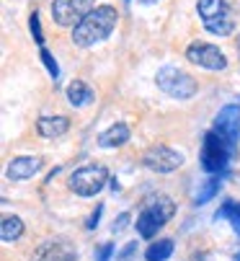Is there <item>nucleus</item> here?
<instances>
[{"instance_id": "nucleus-9", "label": "nucleus", "mask_w": 240, "mask_h": 261, "mask_svg": "<svg viewBox=\"0 0 240 261\" xmlns=\"http://www.w3.org/2000/svg\"><path fill=\"white\" fill-rule=\"evenodd\" d=\"M186 60L199 65V67H207V70H225L227 67L225 55L215 44H207V42H194L186 49Z\"/></svg>"}, {"instance_id": "nucleus-4", "label": "nucleus", "mask_w": 240, "mask_h": 261, "mask_svg": "<svg viewBox=\"0 0 240 261\" xmlns=\"http://www.w3.org/2000/svg\"><path fill=\"white\" fill-rule=\"evenodd\" d=\"M173 212H176V204H173L168 197L152 199V202L140 212V217H137V233H140L142 238H152V236L173 217Z\"/></svg>"}, {"instance_id": "nucleus-7", "label": "nucleus", "mask_w": 240, "mask_h": 261, "mask_svg": "<svg viewBox=\"0 0 240 261\" xmlns=\"http://www.w3.org/2000/svg\"><path fill=\"white\" fill-rule=\"evenodd\" d=\"M93 11V0H55L52 3V18L60 26H77Z\"/></svg>"}, {"instance_id": "nucleus-16", "label": "nucleus", "mask_w": 240, "mask_h": 261, "mask_svg": "<svg viewBox=\"0 0 240 261\" xmlns=\"http://www.w3.org/2000/svg\"><path fill=\"white\" fill-rule=\"evenodd\" d=\"M23 236V222L18 217H3V222H0V238H3V243H13Z\"/></svg>"}, {"instance_id": "nucleus-3", "label": "nucleus", "mask_w": 240, "mask_h": 261, "mask_svg": "<svg viewBox=\"0 0 240 261\" xmlns=\"http://www.w3.org/2000/svg\"><path fill=\"white\" fill-rule=\"evenodd\" d=\"M199 16H202V23L209 34L215 36H227L235 29V16L230 11V6L225 0H199L196 6Z\"/></svg>"}, {"instance_id": "nucleus-27", "label": "nucleus", "mask_w": 240, "mask_h": 261, "mask_svg": "<svg viewBox=\"0 0 240 261\" xmlns=\"http://www.w3.org/2000/svg\"><path fill=\"white\" fill-rule=\"evenodd\" d=\"M237 55H240V36H237Z\"/></svg>"}, {"instance_id": "nucleus-13", "label": "nucleus", "mask_w": 240, "mask_h": 261, "mask_svg": "<svg viewBox=\"0 0 240 261\" xmlns=\"http://www.w3.org/2000/svg\"><path fill=\"white\" fill-rule=\"evenodd\" d=\"M36 129L42 137L47 140H55V137H62L67 129H70V122L65 117H42L36 122Z\"/></svg>"}, {"instance_id": "nucleus-19", "label": "nucleus", "mask_w": 240, "mask_h": 261, "mask_svg": "<svg viewBox=\"0 0 240 261\" xmlns=\"http://www.w3.org/2000/svg\"><path fill=\"white\" fill-rule=\"evenodd\" d=\"M217 192H220V178H209V181H204V186L196 192V204H207Z\"/></svg>"}, {"instance_id": "nucleus-6", "label": "nucleus", "mask_w": 240, "mask_h": 261, "mask_svg": "<svg viewBox=\"0 0 240 261\" xmlns=\"http://www.w3.org/2000/svg\"><path fill=\"white\" fill-rule=\"evenodd\" d=\"M109 181V171L103 166H86V168H77L70 176V189L80 197H96Z\"/></svg>"}, {"instance_id": "nucleus-21", "label": "nucleus", "mask_w": 240, "mask_h": 261, "mask_svg": "<svg viewBox=\"0 0 240 261\" xmlns=\"http://www.w3.org/2000/svg\"><path fill=\"white\" fill-rule=\"evenodd\" d=\"M29 26H31V34H34L36 44H44V34H42V26H39V13H36V11L31 13V21H29Z\"/></svg>"}, {"instance_id": "nucleus-17", "label": "nucleus", "mask_w": 240, "mask_h": 261, "mask_svg": "<svg viewBox=\"0 0 240 261\" xmlns=\"http://www.w3.org/2000/svg\"><path fill=\"white\" fill-rule=\"evenodd\" d=\"M171 253H173V241H171V238H163V241H157V243H152V246L147 248L145 258H147V261H166Z\"/></svg>"}, {"instance_id": "nucleus-8", "label": "nucleus", "mask_w": 240, "mask_h": 261, "mask_svg": "<svg viewBox=\"0 0 240 261\" xmlns=\"http://www.w3.org/2000/svg\"><path fill=\"white\" fill-rule=\"evenodd\" d=\"M142 163H145L150 171L171 173V171H176V168L183 163V155L176 153V150H171V147H166V145H152V147H147V150H145Z\"/></svg>"}, {"instance_id": "nucleus-28", "label": "nucleus", "mask_w": 240, "mask_h": 261, "mask_svg": "<svg viewBox=\"0 0 240 261\" xmlns=\"http://www.w3.org/2000/svg\"><path fill=\"white\" fill-rule=\"evenodd\" d=\"M235 261H240V253H237V258H235Z\"/></svg>"}, {"instance_id": "nucleus-18", "label": "nucleus", "mask_w": 240, "mask_h": 261, "mask_svg": "<svg viewBox=\"0 0 240 261\" xmlns=\"http://www.w3.org/2000/svg\"><path fill=\"white\" fill-rule=\"evenodd\" d=\"M215 217H217V220H230L232 228H235V233H240V204H237V202H225V204L217 210Z\"/></svg>"}, {"instance_id": "nucleus-5", "label": "nucleus", "mask_w": 240, "mask_h": 261, "mask_svg": "<svg viewBox=\"0 0 240 261\" xmlns=\"http://www.w3.org/2000/svg\"><path fill=\"white\" fill-rule=\"evenodd\" d=\"M155 83H157L160 91L168 93L171 98H191L196 93V81L189 75V72L178 70V67H163V70H157Z\"/></svg>"}, {"instance_id": "nucleus-10", "label": "nucleus", "mask_w": 240, "mask_h": 261, "mask_svg": "<svg viewBox=\"0 0 240 261\" xmlns=\"http://www.w3.org/2000/svg\"><path fill=\"white\" fill-rule=\"evenodd\" d=\"M215 132L225 135L227 140H232L235 145L240 142V106L230 103L225 109H220V114L215 119Z\"/></svg>"}, {"instance_id": "nucleus-1", "label": "nucleus", "mask_w": 240, "mask_h": 261, "mask_svg": "<svg viewBox=\"0 0 240 261\" xmlns=\"http://www.w3.org/2000/svg\"><path fill=\"white\" fill-rule=\"evenodd\" d=\"M116 26V11L111 6H98L93 8L77 26H72V42L77 47H91L114 31Z\"/></svg>"}, {"instance_id": "nucleus-23", "label": "nucleus", "mask_w": 240, "mask_h": 261, "mask_svg": "<svg viewBox=\"0 0 240 261\" xmlns=\"http://www.w3.org/2000/svg\"><path fill=\"white\" fill-rule=\"evenodd\" d=\"M111 253H114V243H106L101 251H98V256H96V261H109L111 258Z\"/></svg>"}, {"instance_id": "nucleus-25", "label": "nucleus", "mask_w": 240, "mask_h": 261, "mask_svg": "<svg viewBox=\"0 0 240 261\" xmlns=\"http://www.w3.org/2000/svg\"><path fill=\"white\" fill-rule=\"evenodd\" d=\"M98 217H101V207H96V212L91 215V220H88V230H93V228L98 225Z\"/></svg>"}, {"instance_id": "nucleus-26", "label": "nucleus", "mask_w": 240, "mask_h": 261, "mask_svg": "<svg viewBox=\"0 0 240 261\" xmlns=\"http://www.w3.org/2000/svg\"><path fill=\"white\" fill-rule=\"evenodd\" d=\"M142 3H157V0H142Z\"/></svg>"}, {"instance_id": "nucleus-20", "label": "nucleus", "mask_w": 240, "mask_h": 261, "mask_svg": "<svg viewBox=\"0 0 240 261\" xmlns=\"http://www.w3.org/2000/svg\"><path fill=\"white\" fill-rule=\"evenodd\" d=\"M39 57H42V62L47 65V70H49V75L57 81V75H60V67H57V62H55V57H52V52H47L44 47H42V52H39Z\"/></svg>"}, {"instance_id": "nucleus-22", "label": "nucleus", "mask_w": 240, "mask_h": 261, "mask_svg": "<svg viewBox=\"0 0 240 261\" xmlns=\"http://www.w3.org/2000/svg\"><path fill=\"white\" fill-rule=\"evenodd\" d=\"M127 222H129V215H127V212L119 215V217L114 220V228H111V230H114V233H122V230L127 228Z\"/></svg>"}, {"instance_id": "nucleus-14", "label": "nucleus", "mask_w": 240, "mask_h": 261, "mask_svg": "<svg viewBox=\"0 0 240 261\" xmlns=\"http://www.w3.org/2000/svg\"><path fill=\"white\" fill-rule=\"evenodd\" d=\"M127 140H129V127L122 124V122L98 135V145L101 147H119V145H124Z\"/></svg>"}, {"instance_id": "nucleus-15", "label": "nucleus", "mask_w": 240, "mask_h": 261, "mask_svg": "<svg viewBox=\"0 0 240 261\" xmlns=\"http://www.w3.org/2000/svg\"><path fill=\"white\" fill-rule=\"evenodd\" d=\"M91 98H93V91H91L83 81H72V83L67 86V101H70L72 106H86Z\"/></svg>"}, {"instance_id": "nucleus-12", "label": "nucleus", "mask_w": 240, "mask_h": 261, "mask_svg": "<svg viewBox=\"0 0 240 261\" xmlns=\"http://www.w3.org/2000/svg\"><path fill=\"white\" fill-rule=\"evenodd\" d=\"M39 168H42V161H39V158L21 155V158H13V161H11V166H8V178H11V181H26V178H31Z\"/></svg>"}, {"instance_id": "nucleus-2", "label": "nucleus", "mask_w": 240, "mask_h": 261, "mask_svg": "<svg viewBox=\"0 0 240 261\" xmlns=\"http://www.w3.org/2000/svg\"><path fill=\"white\" fill-rule=\"evenodd\" d=\"M235 155V142L227 140L220 132H207L204 142H202V168L207 173H220L227 168V163Z\"/></svg>"}, {"instance_id": "nucleus-24", "label": "nucleus", "mask_w": 240, "mask_h": 261, "mask_svg": "<svg viewBox=\"0 0 240 261\" xmlns=\"http://www.w3.org/2000/svg\"><path fill=\"white\" fill-rule=\"evenodd\" d=\"M135 251H137V243H129V246H127V248H124L122 253H119V261H129Z\"/></svg>"}, {"instance_id": "nucleus-11", "label": "nucleus", "mask_w": 240, "mask_h": 261, "mask_svg": "<svg viewBox=\"0 0 240 261\" xmlns=\"http://www.w3.org/2000/svg\"><path fill=\"white\" fill-rule=\"evenodd\" d=\"M75 251L65 241H47L34 253V261H72Z\"/></svg>"}]
</instances>
